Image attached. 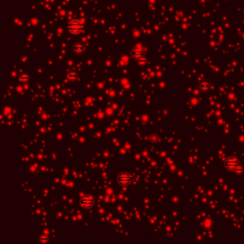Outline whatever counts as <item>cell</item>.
<instances>
[{"label":"cell","mask_w":244,"mask_h":244,"mask_svg":"<svg viewBox=\"0 0 244 244\" xmlns=\"http://www.w3.org/2000/svg\"><path fill=\"white\" fill-rule=\"evenodd\" d=\"M224 166L228 171L236 172V173H239L242 171V166L240 165L239 161L237 160V158H236L234 156H230V157L226 158L225 162H224Z\"/></svg>","instance_id":"obj_1"},{"label":"cell","mask_w":244,"mask_h":244,"mask_svg":"<svg viewBox=\"0 0 244 244\" xmlns=\"http://www.w3.org/2000/svg\"><path fill=\"white\" fill-rule=\"evenodd\" d=\"M83 28H84L83 24L81 23V21H79V20H77V19H73V20H71V21H70V22L68 23V25H67L68 31H69L71 33H73V34H78V33H80L81 32L83 31Z\"/></svg>","instance_id":"obj_2"},{"label":"cell","mask_w":244,"mask_h":244,"mask_svg":"<svg viewBox=\"0 0 244 244\" xmlns=\"http://www.w3.org/2000/svg\"><path fill=\"white\" fill-rule=\"evenodd\" d=\"M117 183L121 186H127L131 184L133 181V175L128 172H121L117 175L116 177Z\"/></svg>","instance_id":"obj_3"},{"label":"cell","mask_w":244,"mask_h":244,"mask_svg":"<svg viewBox=\"0 0 244 244\" xmlns=\"http://www.w3.org/2000/svg\"><path fill=\"white\" fill-rule=\"evenodd\" d=\"M80 205L86 209L92 208L94 205V199L93 196L89 195H85L80 198Z\"/></svg>","instance_id":"obj_4"},{"label":"cell","mask_w":244,"mask_h":244,"mask_svg":"<svg viewBox=\"0 0 244 244\" xmlns=\"http://www.w3.org/2000/svg\"><path fill=\"white\" fill-rule=\"evenodd\" d=\"M132 56L134 57V59L141 61V62H144V53L143 51L139 48H135L132 51Z\"/></svg>","instance_id":"obj_5"},{"label":"cell","mask_w":244,"mask_h":244,"mask_svg":"<svg viewBox=\"0 0 244 244\" xmlns=\"http://www.w3.org/2000/svg\"><path fill=\"white\" fill-rule=\"evenodd\" d=\"M73 52L75 53V54H81L85 52V46L83 43H75L74 46H73Z\"/></svg>","instance_id":"obj_6"},{"label":"cell","mask_w":244,"mask_h":244,"mask_svg":"<svg viewBox=\"0 0 244 244\" xmlns=\"http://www.w3.org/2000/svg\"><path fill=\"white\" fill-rule=\"evenodd\" d=\"M198 87H199L200 91H202V92L205 93V92H207V91L210 90V88H211V83L209 82L208 80H202L201 82L199 83Z\"/></svg>","instance_id":"obj_7"},{"label":"cell","mask_w":244,"mask_h":244,"mask_svg":"<svg viewBox=\"0 0 244 244\" xmlns=\"http://www.w3.org/2000/svg\"><path fill=\"white\" fill-rule=\"evenodd\" d=\"M30 79H31V77H30V74L28 73H23L21 74V76H20V80H21L22 82H24V83L29 82Z\"/></svg>","instance_id":"obj_8"},{"label":"cell","mask_w":244,"mask_h":244,"mask_svg":"<svg viewBox=\"0 0 244 244\" xmlns=\"http://www.w3.org/2000/svg\"><path fill=\"white\" fill-rule=\"evenodd\" d=\"M68 77H69V79H70L71 81H73V80H74V79H76V77H77V74H75L74 72H71V73L69 74Z\"/></svg>","instance_id":"obj_9"},{"label":"cell","mask_w":244,"mask_h":244,"mask_svg":"<svg viewBox=\"0 0 244 244\" xmlns=\"http://www.w3.org/2000/svg\"><path fill=\"white\" fill-rule=\"evenodd\" d=\"M49 239H48V237L47 236H39V241L40 242H42V243H44V242H47Z\"/></svg>","instance_id":"obj_10"}]
</instances>
